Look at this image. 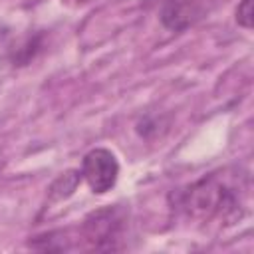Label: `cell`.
Masks as SVG:
<instances>
[{
  "instance_id": "obj_1",
  "label": "cell",
  "mask_w": 254,
  "mask_h": 254,
  "mask_svg": "<svg viewBox=\"0 0 254 254\" xmlns=\"http://www.w3.org/2000/svg\"><path fill=\"white\" fill-rule=\"evenodd\" d=\"M246 177L236 171H216L192 183L181 194V206L196 220L234 222L244 214Z\"/></svg>"
},
{
  "instance_id": "obj_2",
  "label": "cell",
  "mask_w": 254,
  "mask_h": 254,
  "mask_svg": "<svg viewBox=\"0 0 254 254\" xmlns=\"http://www.w3.org/2000/svg\"><path fill=\"white\" fill-rule=\"evenodd\" d=\"M123 218L117 208H103L91 212L81 226L83 240L91 250H115L121 234Z\"/></svg>"
},
{
  "instance_id": "obj_3",
  "label": "cell",
  "mask_w": 254,
  "mask_h": 254,
  "mask_svg": "<svg viewBox=\"0 0 254 254\" xmlns=\"http://www.w3.org/2000/svg\"><path fill=\"white\" fill-rule=\"evenodd\" d=\"M79 175L93 192L103 194L115 187L119 177V163L109 149H91L81 161Z\"/></svg>"
},
{
  "instance_id": "obj_4",
  "label": "cell",
  "mask_w": 254,
  "mask_h": 254,
  "mask_svg": "<svg viewBox=\"0 0 254 254\" xmlns=\"http://www.w3.org/2000/svg\"><path fill=\"white\" fill-rule=\"evenodd\" d=\"M196 14L198 12L192 0H165L161 20L171 30H183L192 22Z\"/></svg>"
},
{
  "instance_id": "obj_5",
  "label": "cell",
  "mask_w": 254,
  "mask_h": 254,
  "mask_svg": "<svg viewBox=\"0 0 254 254\" xmlns=\"http://www.w3.org/2000/svg\"><path fill=\"white\" fill-rule=\"evenodd\" d=\"M252 20H254V10H252V0H242L236 8V22L250 30L252 28Z\"/></svg>"
},
{
  "instance_id": "obj_6",
  "label": "cell",
  "mask_w": 254,
  "mask_h": 254,
  "mask_svg": "<svg viewBox=\"0 0 254 254\" xmlns=\"http://www.w3.org/2000/svg\"><path fill=\"white\" fill-rule=\"evenodd\" d=\"M10 50H12V44H10V30H8L4 24H0V62H4V60L8 58Z\"/></svg>"
}]
</instances>
